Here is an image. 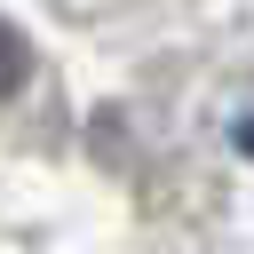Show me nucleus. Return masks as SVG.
Returning <instances> with one entry per match:
<instances>
[{
	"label": "nucleus",
	"instance_id": "nucleus-1",
	"mask_svg": "<svg viewBox=\"0 0 254 254\" xmlns=\"http://www.w3.org/2000/svg\"><path fill=\"white\" fill-rule=\"evenodd\" d=\"M24 71H32V56H24V40H16L8 24H0V95H8V87H16Z\"/></svg>",
	"mask_w": 254,
	"mask_h": 254
}]
</instances>
